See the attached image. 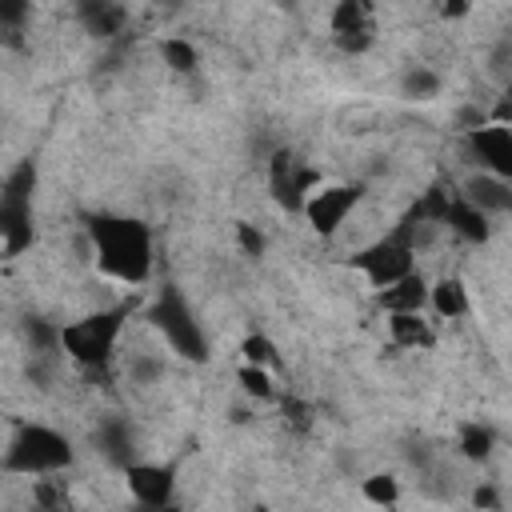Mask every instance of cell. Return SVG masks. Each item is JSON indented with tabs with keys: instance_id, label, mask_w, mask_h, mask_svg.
<instances>
[{
	"instance_id": "cell-1",
	"label": "cell",
	"mask_w": 512,
	"mask_h": 512,
	"mask_svg": "<svg viewBox=\"0 0 512 512\" xmlns=\"http://www.w3.org/2000/svg\"><path fill=\"white\" fill-rule=\"evenodd\" d=\"M96 268L120 284H144L152 276V228L132 216H92L84 228Z\"/></svg>"
},
{
	"instance_id": "cell-2",
	"label": "cell",
	"mask_w": 512,
	"mask_h": 512,
	"mask_svg": "<svg viewBox=\"0 0 512 512\" xmlns=\"http://www.w3.org/2000/svg\"><path fill=\"white\" fill-rule=\"evenodd\" d=\"M124 320H128L124 304L120 308H96L80 320H68V324H60V352L80 368H108L116 348H120Z\"/></svg>"
},
{
	"instance_id": "cell-3",
	"label": "cell",
	"mask_w": 512,
	"mask_h": 512,
	"mask_svg": "<svg viewBox=\"0 0 512 512\" xmlns=\"http://www.w3.org/2000/svg\"><path fill=\"white\" fill-rule=\"evenodd\" d=\"M68 464H72V440L48 424H24L0 460V468L16 476H48V472H64Z\"/></svg>"
},
{
	"instance_id": "cell-4",
	"label": "cell",
	"mask_w": 512,
	"mask_h": 512,
	"mask_svg": "<svg viewBox=\"0 0 512 512\" xmlns=\"http://www.w3.org/2000/svg\"><path fill=\"white\" fill-rule=\"evenodd\" d=\"M352 268L372 284V292L384 288V284H392V280H400L404 272H412V268H416L412 224H404V228H396V232H388V236L364 244V248L352 256Z\"/></svg>"
},
{
	"instance_id": "cell-5",
	"label": "cell",
	"mask_w": 512,
	"mask_h": 512,
	"mask_svg": "<svg viewBox=\"0 0 512 512\" xmlns=\"http://www.w3.org/2000/svg\"><path fill=\"white\" fill-rule=\"evenodd\" d=\"M148 320H152V328L160 332V340H164L176 356H184V360H208L204 328L196 324L192 308L184 304V296H180L176 288H164V292L156 296Z\"/></svg>"
},
{
	"instance_id": "cell-6",
	"label": "cell",
	"mask_w": 512,
	"mask_h": 512,
	"mask_svg": "<svg viewBox=\"0 0 512 512\" xmlns=\"http://www.w3.org/2000/svg\"><path fill=\"white\" fill-rule=\"evenodd\" d=\"M360 200H364V188H360V184H324V180H320V184L304 196L300 216L312 224V232L336 236V232L348 224V216L360 208Z\"/></svg>"
},
{
	"instance_id": "cell-7",
	"label": "cell",
	"mask_w": 512,
	"mask_h": 512,
	"mask_svg": "<svg viewBox=\"0 0 512 512\" xmlns=\"http://www.w3.org/2000/svg\"><path fill=\"white\" fill-rule=\"evenodd\" d=\"M320 168H312L300 152L292 148H276L272 160H268V188H272V200L288 212H300L304 208V196L320 184Z\"/></svg>"
},
{
	"instance_id": "cell-8",
	"label": "cell",
	"mask_w": 512,
	"mask_h": 512,
	"mask_svg": "<svg viewBox=\"0 0 512 512\" xmlns=\"http://www.w3.org/2000/svg\"><path fill=\"white\" fill-rule=\"evenodd\" d=\"M328 28H332V40L340 44V52H348V56H360L376 44V12L368 0H336Z\"/></svg>"
},
{
	"instance_id": "cell-9",
	"label": "cell",
	"mask_w": 512,
	"mask_h": 512,
	"mask_svg": "<svg viewBox=\"0 0 512 512\" xmlns=\"http://www.w3.org/2000/svg\"><path fill=\"white\" fill-rule=\"evenodd\" d=\"M464 148H468V156H472L476 168L512 180V128L508 124L484 120L480 128H468L464 132Z\"/></svg>"
},
{
	"instance_id": "cell-10",
	"label": "cell",
	"mask_w": 512,
	"mask_h": 512,
	"mask_svg": "<svg viewBox=\"0 0 512 512\" xmlns=\"http://www.w3.org/2000/svg\"><path fill=\"white\" fill-rule=\"evenodd\" d=\"M456 196L464 204H472L476 212H484V216H504L512 208V180L508 176H496V172H484V168H472L460 180V192Z\"/></svg>"
},
{
	"instance_id": "cell-11",
	"label": "cell",
	"mask_w": 512,
	"mask_h": 512,
	"mask_svg": "<svg viewBox=\"0 0 512 512\" xmlns=\"http://www.w3.org/2000/svg\"><path fill=\"white\" fill-rule=\"evenodd\" d=\"M124 480H128V492L136 496V504H144V508L172 504L176 472L168 464H124Z\"/></svg>"
},
{
	"instance_id": "cell-12",
	"label": "cell",
	"mask_w": 512,
	"mask_h": 512,
	"mask_svg": "<svg viewBox=\"0 0 512 512\" xmlns=\"http://www.w3.org/2000/svg\"><path fill=\"white\" fill-rule=\"evenodd\" d=\"M76 20L96 40H116L128 28V8L120 0H76Z\"/></svg>"
},
{
	"instance_id": "cell-13",
	"label": "cell",
	"mask_w": 512,
	"mask_h": 512,
	"mask_svg": "<svg viewBox=\"0 0 512 512\" xmlns=\"http://www.w3.org/2000/svg\"><path fill=\"white\" fill-rule=\"evenodd\" d=\"M376 304L384 312H428V276H420L416 268L404 272L400 280L376 288Z\"/></svg>"
},
{
	"instance_id": "cell-14",
	"label": "cell",
	"mask_w": 512,
	"mask_h": 512,
	"mask_svg": "<svg viewBox=\"0 0 512 512\" xmlns=\"http://www.w3.org/2000/svg\"><path fill=\"white\" fill-rule=\"evenodd\" d=\"M428 312L440 320H464L472 312L468 284L460 276H436L428 280Z\"/></svg>"
},
{
	"instance_id": "cell-15",
	"label": "cell",
	"mask_w": 512,
	"mask_h": 512,
	"mask_svg": "<svg viewBox=\"0 0 512 512\" xmlns=\"http://www.w3.org/2000/svg\"><path fill=\"white\" fill-rule=\"evenodd\" d=\"M388 340L404 352H424L436 344V328L428 312H388Z\"/></svg>"
},
{
	"instance_id": "cell-16",
	"label": "cell",
	"mask_w": 512,
	"mask_h": 512,
	"mask_svg": "<svg viewBox=\"0 0 512 512\" xmlns=\"http://www.w3.org/2000/svg\"><path fill=\"white\" fill-rule=\"evenodd\" d=\"M156 52H160L164 68L176 72V76H192V72L200 68V52H196V44L184 40V36H164V40L156 44Z\"/></svg>"
},
{
	"instance_id": "cell-17",
	"label": "cell",
	"mask_w": 512,
	"mask_h": 512,
	"mask_svg": "<svg viewBox=\"0 0 512 512\" xmlns=\"http://www.w3.org/2000/svg\"><path fill=\"white\" fill-rule=\"evenodd\" d=\"M456 448H460V456H464V460H472V464H484V460L492 456V448H496V436H492V428H488V424H480V420H468V424H460Z\"/></svg>"
},
{
	"instance_id": "cell-18",
	"label": "cell",
	"mask_w": 512,
	"mask_h": 512,
	"mask_svg": "<svg viewBox=\"0 0 512 512\" xmlns=\"http://www.w3.org/2000/svg\"><path fill=\"white\" fill-rule=\"evenodd\" d=\"M236 380H240L244 396L260 400V404L280 400V388H276V380H272V368H260V364H240V368H236Z\"/></svg>"
},
{
	"instance_id": "cell-19",
	"label": "cell",
	"mask_w": 512,
	"mask_h": 512,
	"mask_svg": "<svg viewBox=\"0 0 512 512\" xmlns=\"http://www.w3.org/2000/svg\"><path fill=\"white\" fill-rule=\"evenodd\" d=\"M440 72L436 68H428V64H412L408 72H404V80H400V92L408 96V100H436L440 96Z\"/></svg>"
},
{
	"instance_id": "cell-20",
	"label": "cell",
	"mask_w": 512,
	"mask_h": 512,
	"mask_svg": "<svg viewBox=\"0 0 512 512\" xmlns=\"http://www.w3.org/2000/svg\"><path fill=\"white\" fill-rule=\"evenodd\" d=\"M124 376H128L132 384H140V388L160 384V376H164V360H160L156 352H124Z\"/></svg>"
},
{
	"instance_id": "cell-21",
	"label": "cell",
	"mask_w": 512,
	"mask_h": 512,
	"mask_svg": "<svg viewBox=\"0 0 512 512\" xmlns=\"http://www.w3.org/2000/svg\"><path fill=\"white\" fill-rule=\"evenodd\" d=\"M360 492L368 504H396L400 500V480L392 472H372L360 480Z\"/></svg>"
},
{
	"instance_id": "cell-22",
	"label": "cell",
	"mask_w": 512,
	"mask_h": 512,
	"mask_svg": "<svg viewBox=\"0 0 512 512\" xmlns=\"http://www.w3.org/2000/svg\"><path fill=\"white\" fill-rule=\"evenodd\" d=\"M240 356H244V364H260V368H272L280 356H276V344L264 336V332H252V336H244L240 340Z\"/></svg>"
},
{
	"instance_id": "cell-23",
	"label": "cell",
	"mask_w": 512,
	"mask_h": 512,
	"mask_svg": "<svg viewBox=\"0 0 512 512\" xmlns=\"http://www.w3.org/2000/svg\"><path fill=\"white\" fill-rule=\"evenodd\" d=\"M28 16H32V0H0V32L4 36L24 32Z\"/></svg>"
},
{
	"instance_id": "cell-24",
	"label": "cell",
	"mask_w": 512,
	"mask_h": 512,
	"mask_svg": "<svg viewBox=\"0 0 512 512\" xmlns=\"http://www.w3.org/2000/svg\"><path fill=\"white\" fill-rule=\"evenodd\" d=\"M508 60H512V40L500 36V40L492 44V52H488V76H492L500 88L508 84Z\"/></svg>"
},
{
	"instance_id": "cell-25",
	"label": "cell",
	"mask_w": 512,
	"mask_h": 512,
	"mask_svg": "<svg viewBox=\"0 0 512 512\" xmlns=\"http://www.w3.org/2000/svg\"><path fill=\"white\" fill-rule=\"evenodd\" d=\"M236 240H240V248H244V256H260L264 252V232L260 228H252V224H236Z\"/></svg>"
},
{
	"instance_id": "cell-26",
	"label": "cell",
	"mask_w": 512,
	"mask_h": 512,
	"mask_svg": "<svg viewBox=\"0 0 512 512\" xmlns=\"http://www.w3.org/2000/svg\"><path fill=\"white\" fill-rule=\"evenodd\" d=\"M472 504H476V508H484V512H500V504H504V500H500L496 484H488V480H484V484H476V488H472Z\"/></svg>"
}]
</instances>
